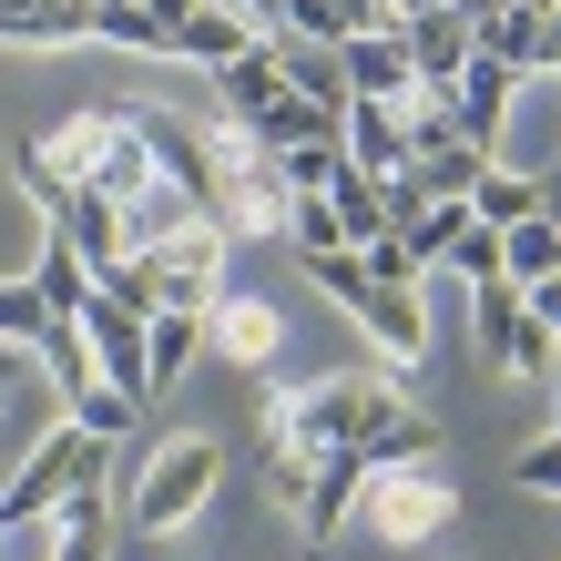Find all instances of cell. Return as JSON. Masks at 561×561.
I'll return each instance as SVG.
<instances>
[{"label": "cell", "instance_id": "cell-1", "mask_svg": "<svg viewBox=\"0 0 561 561\" xmlns=\"http://www.w3.org/2000/svg\"><path fill=\"white\" fill-rule=\"evenodd\" d=\"M409 409V388L388 378V368H327V378H307V388H276L266 399V449H357L368 428H388Z\"/></svg>", "mask_w": 561, "mask_h": 561}, {"label": "cell", "instance_id": "cell-2", "mask_svg": "<svg viewBox=\"0 0 561 561\" xmlns=\"http://www.w3.org/2000/svg\"><path fill=\"white\" fill-rule=\"evenodd\" d=\"M11 194L42 215V236H61V245L82 255L92 276H113L123 255H134V225H123V205H113V194H92V184H72L42 144H21V153H11Z\"/></svg>", "mask_w": 561, "mask_h": 561}, {"label": "cell", "instance_id": "cell-3", "mask_svg": "<svg viewBox=\"0 0 561 561\" xmlns=\"http://www.w3.org/2000/svg\"><path fill=\"white\" fill-rule=\"evenodd\" d=\"M357 511H368V531L388 551H419V541H439L449 520H459V490H449L439 459H399V470H368Z\"/></svg>", "mask_w": 561, "mask_h": 561}, {"label": "cell", "instance_id": "cell-4", "mask_svg": "<svg viewBox=\"0 0 561 561\" xmlns=\"http://www.w3.org/2000/svg\"><path fill=\"white\" fill-rule=\"evenodd\" d=\"M215 480H225V439H205V428H184V439H163L153 459H144V480H134V511L144 531H184L194 511L215 501Z\"/></svg>", "mask_w": 561, "mask_h": 561}, {"label": "cell", "instance_id": "cell-5", "mask_svg": "<svg viewBox=\"0 0 561 561\" xmlns=\"http://www.w3.org/2000/svg\"><path fill=\"white\" fill-rule=\"evenodd\" d=\"M225 225L215 215H194V225H174V236H153V245H134L144 266H153V317H215V296H225Z\"/></svg>", "mask_w": 561, "mask_h": 561}, {"label": "cell", "instance_id": "cell-6", "mask_svg": "<svg viewBox=\"0 0 561 561\" xmlns=\"http://www.w3.org/2000/svg\"><path fill=\"white\" fill-rule=\"evenodd\" d=\"M103 459H113V439H92L82 419H61V428H42L31 439V459L11 470V490H0V531H21V520H42L72 480H103Z\"/></svg>", "mask_w": 561, "mask_h": 561}, {"label": "cell", "instance_id": "cell-7", "mask_svg": "<svg viewBox=\"0 0 561 561\" xmlns=\"http://www.w3.org/2000/svg\"><path fill=\"white\" fill-rule=\"evenodd\" d=\"M72 327H82V347H92V368H103V388H123V399H153V317L144 307H123V296H103V286H92L82 296V307H72Z\"/></svg>", "mask_w": 561, "mask_h": 561}, {"label": "cell", "instance_id": "cell-8", "mask_svg": "<svg viewBox=\"0 0 561 561\" xmlns=\"http://www.w3.org/2000/svg\"><path fill=\"white\" fill-rule=\"evenodd\" d=\"M511 61H490V51H470V61H459V72L439 82V103H449V123H459V134H470L480 153H501V123H511Z\"/></svg>", "mask_w": 561, "mask_h": 561}, {"label": "cell", "instance_id": "cell-9", "mask_svg": "<svg viewBox=\"0 0 561 561\" xmlns=\"http://www.w3.org/2000/svg\"><path fill=\"white\" fill-rule=\"evenodd\" d=\"M205 347L225 357V368H276V347H286V317L266 307V296H215V317H205Z\"/></svg>", "mask_w": 561, "mask_h": 561}, {"label": "cell", "instance_id": "cell-10", "mask_svg": "<svg viewBox=\"0 0 561 561\" xmlns=\"http://www.w3.org/2000/svg\"><path fill=\"white\" fill-rule=\"evenodd\" d=\"M357 490H368V449H327V459H317V480H307V501H296V531L327 551V541L347 531Z\"/></svg>", "mask_w": 561, "mask_h": 561}, {"label": "cell", "instance_id": "cell-11", "mask_svg": "<svg viewBox=\"0 0 561 561\" xmlns=\"http://www.w3.org/2000/svg\"><path fill=\"white\" fill-rule=\"evenodd\" d=\"M337 82L357 92V103H399V92H419L409 42H399V31H357V42H337Z\"/></svg>", "mask_w": 561, "mask_h": 561}, {"label": "cell", "instance_id": "cell-12", "mask_svg": "<svg viewBox=\"0 0 561 561\" xmlns=\"http://www.w3.org/2000/svg\"><path fill=\"white\" fill-rule=\"evenodd\" d=\"M144 144H153V174H163V184H184L194 205H215V144L194 134L184 113H163V103H153V113H144Z\"/></svg>", "mask_w": 561, "mask_h": 561}, {"label": "cell", "instance_id": "cell-13", "mask_svg": "<svg viewBox=\"0 0 561 561\" xmlns=\"http://www.w3.org/2000/svg\"><path fill=\"white\" fill-rule=\"evenodd\" d=\"M92 194H113V205H134V194L153 184V144H144V113H103V153L82 163Z\"/></svg>", "mask_w": 561, "mask_h": 561}, {"label": "cell", "instance_id": "cell-14", "mask_svg": "<svg viewBox=\"0 0 561 561\" xmlns=\"http://www.w3.org/2000/svg\"><path fill=\"white\" fill-rule=\"evenodd\" d=\"M42 520H51V561H113V501H103V480H72Z\"/></svg>", "mask_w": 561, "mask_h": 561}, {"label": "cell", "instance_id": "cell-15", "mask_svg": "<svg viewBox=\"0 0 561 561\" xmlns=\"http://www.w3.org/2000/svg\"><path fill=\"white\" fill-rule=\"evenodd\" d=\"M245 42H276V31H255L236 0H194L184 11V31H174V61H194V72H225Z\"/></svg>", "mask_w": 561, "mask_h": 561}, {"label": "cell", "instance_id": "cell-16", "mask_svg": "<svg viewBox=\"0 0 561 561\" xmlns=\"http://www.w3.org/2000/svg\"><path fill=\"white\" fill-rule=\"evenodd\" d=\"M357 327H368L378 368H419L428 347V317H419V286H368V307H357Z\"/></svg>", "mask_w": 561, "mask_h": 561}, {"label": "cell", "instance_id": "cell-17", "mask_svg": "<svg viewBox=\"0 0 561 561\" xmlns=\"http://www.w3.org/2000/svg\"><path fill=\"white\" fill-rule=\"evenodd\" d=\"M399 42H409V72H419L428 92H439L459 61L480 51V42H470V21H459V0H439V11H409V31H399Z\"/></svg>", "mask_w": 561, "mask_h": 561}, {"label": "cell", "instance_id": "cell-18", "mask_svg": "<svg viewBox=\"0 0 561 561\" xmlns=\"http://www.w3.org/2000/svg\"><path fill=\"white\" fill-rule=\"evenodd\" d=\"M337 123H347V103H307V92H276V103L255 113L245 134H255V153H296V144H337Z\"/></svg>", "mask_w": 561, "mask_h": 561}, {"label": "cell", "instance_id": "cell-19", "mask_svg": "<svg viewBox=\"0 0 561 561\" xmlns=\"http://www.w3.org/2000/svg\"><path fill=\"white\" fill-rule=\"evenodd\" d=\"M0 42H21V51L92 42V0H0Z\"/></svg>", "mask_w": 561, "mask_h": 561}, {"label": "cell", "instance_id": "cell-20", "mask_svg": "<svg viewBox=\"0 0 561 561\" xmlns=\"http://www.w3.org/2000/svg\"><path fill=\"white\" fill-rule=\"evenodd\" d=\"M215 92H225V113H236V123H255V113H266L276 92H286V61H276V42H245V51L215 72Z\"/></svg>", "mask_w": 561, "mask_h": 561}, {"label": "cell", "instance_id": "cell-21", "mask_svg": "<svg viewBox=\"0 0 561 561\" xmlns=\"http://www.w3.org/2000/svg\"><path fill=\"white\" fill-rule=\"evenodd\" d=\"M337 144H347V163H368V174H399V163H409V144H399V103H357V92H347Z\"/></svg>", "mask_w": 561, "mask_h": 561}, {"label": "cell", "instance_id": "cell-22", "mask_svg": "<svg viewBox=\"0 0 561 561\" xmlns=\"http://www.w3.org/2000/svg\"><path fill=\"white\" fill-rule=\"evenodd\" d=\"M92 42H113V51H163V61H174V21H163L153 0H92Z\"/></svg>", "mask_w": 561, "mask_h": 561}, {"label": "cell", "instance_id": "cell-23", "mask_svg": "<svg viewBox=\"0 0 561 561\" xmlns=\"http://www.w3.org/2000/svg\"><path fill=\"white\" fill-rule=\"evenodd\" d=\"M501 276H511V286H541V276H561V225H551V215H520V225H501Z\"/></svg>", "mask_w": 561, "mask_h": 561}, {"label": "cell", "instance_id": "cell-24", "mask_svg": "<svg viewBox=\"0 0 561 561\" xmlns=\"http://www.w3.org/2000/svg\"><path fill=\"white\" fill-rule=\"evenodd\" d=\"M296 266H307V286L327 296V307H368V255H357V245H296Z\"/></svg>", "mask_w": 561, "mask_h": 561}, {"label": "cell", "instance_id": "cell-25", "mask_svg": "<svg viewBox=\"0 0 561 561\" xmlns=\"http://www.w3.org/2000/svg\"><path fill=\"white\" fill-rule=\"evenodd\" d=\"M327 205H337V225H347V245H368V236H388V194H378V174H368V163H337V174H327Z\"/></svg>", "mask_w": 561, "mask_h": 561}, {"label": "cell", "instance_id": "cell-26", "mask_svg": "<svg viewBox=\"0 0 561 561\" xmlns=\"http://www.w3.org/2000/svg\"><path fill=\"white\" fill-rule=\"evenodd\" d=\"M470 215H480V225H520V215H541V174H520V163H480Z\"/></svg>", "mask_w": 561, "mask_h": 561}, {"label": "cell", "instance_id": "cell-27", "mask_svg": "<svg viewBox=\"0 0 561 561\" xmlns=\"http://www.w3.org/2000/svg\"><path fill=\"white\" fill-rule=\"evenodd\" d=\"M399 144H409V163H439L449 144H470V134H459V123H449V103H439V92H399Z\"/></svg>", "mask_w": 561, "mask_h": 561}, {"label": "cell", "instance_id": "cell-28", "mask_svg": "<svg viewBox=\"0 0 561 561\" xmlns=\"http://www.w3.org/2000/svg\"><path fill=\"white\" fill-rule=\"evenodd\" d=\"M357 449H368V470H399V459H439L449 439H439V419H428V409H399L388 428H368Z\"/></svg>", "mask_w": 561, "mask_h": 561}, {"label": "cell", "instance_id": "cell-29", "mask_svg": "<svg viewBox=\"0 0 561 561\" xmlns=\"http://www.w3.org/2000/svg\"><path fill=\"white\" fill-rule=\"evenodd\" d=\"M51 327H61V317H51L42 286H31V276H0V337H11V347H42Z\"/></svg>", "mask_w": 561, "mask_h": 561}, {"label": "cell", "instance_id": "cell-30", "mask_svg": "<svg viewBox=\"0 0 561 561\" xmlns=\"http://www.w3.org/2000/svg\"><path fill=\"white\" fill-rule=\"evenodd\" d=\"M144 357H153V399H163V388L205 357V317H153V347H144Z\"/></svg>", "mask_w": 561, "mask_h": 561}, {"label": "cell", "instance_id": "cell-31", "mask_svg": "<svg viewBox=\"0 0 561 561\" xmlns=\"http://www.w3.org/2000/svg\"><path fill=\"white\" fill-rule=\"evenodd\" d=\"M31 286L51 296V317H72L82 296H92V266H82V255L61 245V236H42V266H31Z\"/></svg>", "mask_w": 561, "mask_h": 561}, {"label": "cell", "instance_id": "cell-32", "mask_svg": "<svg viewBox=\"0 0 561 561\" xmlns=\"http://www.w3.org/2000/svg\"><path fill=\"white\" fill-rule=\"evenodd\" d=\"M439 266H459V276H470V286H490V276H501V225H459V236H449V255H439Z\"/></svg>", "mask_w": 561, "mask_h": 561}, {"label": "cell", "instance_id": "cell-33", "mask_svg": "<svg viewBox=\"0 0 561 561\" xmlns=\"http://www.w3.org/2000/svg\"><path fill=\"white\" fill-rule=\"evenodd\" d=\"M276 174H286V194H327V174L347 163V144H296V153H266Z\"/></svg>", "mask_w": 561, "mask_h": 561}, {"label": "cell", "instance_id": "cell-34", "mask_svg": "<svg viewBox=\"0 0 561 561\" xmlns=\"http://www.w3.org/2000/svg\"><path fill=\"white\" fill-rule=\"evenodd\" d=\"M307 480H317V449H266V501H276V511L307 501Z\"/></svg>", "mask_w": 561, "mask_h": 561}, {"label": "cell", "instance_id": "cell-35", "mask_svg": "<svg viewBox=\"0 0 561 561\" xmlns=\"http://www.w3.org/2000/svg\"><path fill=\"white\" fill-rule=\"evenodd\" d=\"M511 490H541V501H561V428H551V439H531V449L511 459Z\"/></svg>", "mask_w": 561, "mask_h": 561}, {"label": "cell", "instance_id": "cell-36", "mask_svg": "<svg viewBox=\"0 0 561 561\" xmlns=\"http://www.w3.org/2000/svg\"><path fill=\"white\" fill-rule=\"evenodd\" d=\"M72 419L92 428V439H123V428H134V399H123V388H82V399H72Z\"/></svg>", "mask_w": 561, "mask_h": 561}, {"label": "cell", "instance_id": "cell-37", "mask_svg": "<svg viewBox=\"0 0 561 561\" xmlns=\"http://www.w3.org/2000/svg\"><path fill=\"white\" fill-rule=\"evenodd\" d=\"M31 368H42V357H31V347H11V337H0V388H11V399H31V388H51V378H31Z\"/></svg>", "mask_w": 561, "mask_h": 561}, {"label": "cell", "instance_id": "cell-38", "mask_svg": "<svg viewBox=\"0 0 561 561\" xmlns=\"http://www.w3.org/2000/svg\"><path fill=\"white\" fill-rule=\"evenodd\" d=\"M520 307H531V317L551 327V337H561V276H541V286H520Z\"/></svg>", "mask_w": 561, "mask_h": 561}, {"label": "cell", "instance_id": "cell-39", "mask_svg": "<svg viewBox=\"0 0 561 561\" xmlns=\"http://www.w3.org/2000/svg\"><path fill=\"white\" fill-rule=\"evenodd\" d=\"M236 11H245L255 31H286V21H276V0H236Z\"/></svg>", "mask_w": 561, "mask_h": 561}, {"label": "cell", "instance_id": "cell-40", "mask_svg": "<svg viewBox=\"0 0 561 561\" xmlns=\"http://www.w3.org/2000/svg\"><path fill=\"white\" fill-rule=\"evenodd\" d=\"M541 215L561 225V163H551V174H541Z\"/></svg>", "mask_w": 561, "mask_h": 561}, {"label": "cell", "instance_id": "cell-41", "mask_svg": "<svg viewBox=\"0 0 561 561\" xmlns=\"http://www.w3.org/2000/svg\"><path fill=\"white\" fill-rule=\"evenodd\" d=\"M11 409H21V399H11V388H0V419H11Z\"/></svg>", "mask_w": 561, "mask_h": 561}, {"label": "cell", "instance_id": "cell-42", "mask_svg": "<svg viewBox=\"0 0 561 561\" xmlns=\"http://www.w3.org/2000/svg\"><path fill=\"white\" fill-rule=\"evenodd\" d=\"M551 82H561V72H551Z\"/></svg>", "mask_w": 561, "mask_h": 561}]
</instances>
